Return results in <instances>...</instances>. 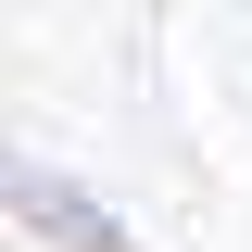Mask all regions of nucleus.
<instances>
[{"label":"nucleus","mask_w":252,"mask_h":252,"mask_svg":"<svg viewBox=\"0 0 252 252\" xmlns=\"http://www.w3.org/2000/svg\"><path fill=\"white\" fill-rule=\"evenodd\" d=\"M0 215L26 227L38 252H139V227H126L101 189H76L63 164H38V152H13V164H0Z\"/></svg>","instance_id":"f257e3e1"}]
</instances>
